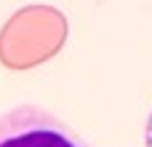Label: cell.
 <instances>
[{"mask_svg":"<svg viewBox=\"0 0 152 147\" xmlns=\"http://www.w3.org/2000/svg\"><path fill=\"white\" fill-rule=\"evenodd\" d=\"M144 145L152 147V112H150V118H147V129H144Z\"/></svg>","mask_w":152,"mask_h":147,"instance_id":"obj_2","label":"cell"},{"mask_svg":"<svg viewBox=\"0 0 152 147\" xmlns=\"http://www.w3.org/2000/svg\"><path fill=\"white\" fill-rule=\"evenodd\" d=\"M0 147H91L56 115L21 104L0 115Z\"/></svg>","mask_w":152,"mask_h":147,"instance_id":"obj_1","label":"cell"}]
</instances>
